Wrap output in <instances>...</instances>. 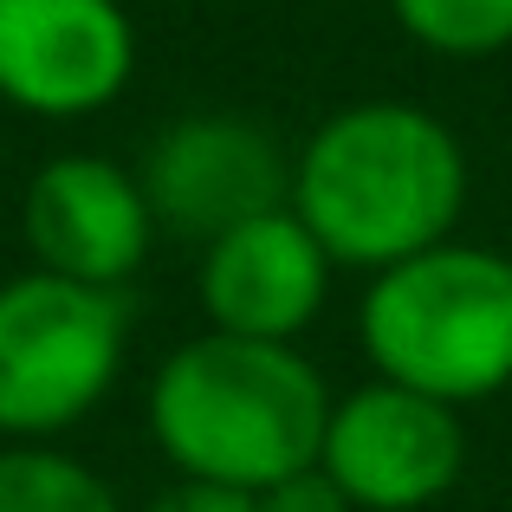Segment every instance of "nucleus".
I'll return each instance as SVG.
<instances>
[{
  "instance_id": "1",
  "label": "nucleus",
  "mask_w": 512,
  "mask_h": 512,
  "mask_svg": "<svg viewBox=\"0 0 512 512\" xmlns=\"http://www.w3.org/2000/svg\"><path fill=\"white\" fill-rule=\"evenodd\" d=\"M467 208V150L454 124L402 98L331 111L292 156V214L318 234L331 266L389 273L454 240Z\"/></svg>"
},
{
  "instance_id": "2",
  "label": "nucleus",
  "mask_w": 512,
  "mask_h": 512,
  "mask_svg": "<svg viewBox=\"0 0 512 512\" xmlns=\"http://www.w3.org/2000/svg\"><path fill=\"white\" fill-rule=\"evenodd\" d=\"M331 389L299 344L227 331L175 344L150 376V435L182 480L253 493L318 467Z\"/></svg>"
},
{
  "instance_id": "3",
  "label": "nucleus",
  "mask_w": 512,
  "mask_h": 512,
  "mask_svg": "<svg viewBox=\"0 0 512 512\" xmlns=\"http://www.w3.org/2000/svg\"><path fill=\"white\" fill-rule=\"evenodd\" d=\"M357 338L370 370L415 396L448 409L500 396L512 383V253L441 240L389 273H370Z\"/></svg>"
},
{
  "instance_id": "4",
  "label": "nucleus",
  "mask_w": 512,
  "mask_h": 512,
  "mask_svg": "<svg viewBox=\"0 0 512 512\" xmlns=\"http://www.w3.org/2000/svg\"><path fill=\"white\" fill-rule=\"evenodd\" d=\"M124 292L78 286L59 273L0 279V435L52 441L78 428L124 370Z\"/></svg>"
},
{
  "instance_id": "5",
  "label": "nucleus",
  "mask_w": 512,
  "mask_h": 512,
  "mask_svg": "<svg viewBox=\"0 0 512 512\" xmlns=\"http://www.w3.org/2000/svg\"><path fill=\"white\" fill-rule=\"evenodd\" d=\"M318 467L357 512H422L454 493L467 467L461 409L370 376L350 396H331Z\"/></svg>"
},
{
  "instance_id": "6",
  "label": "nucleus",
  "mask_w": 512,
  "mask_h": 512,
  "mask_svg": "<svg viewBox=\"0 0 512 512\" xmlns=\"http://www.w3.org/2000/svg\"><path fill=\"white\" fill-rule=\"evenodd\" d=\"M137 182L156 227H169L175 240H201V247H214L221 234L260 221L273 208H292L286 143L234 111H195L156 130Z\"/></svg>"
},
{
  "instance_id": "7",
  "label": "nucleus",
  "mask_w": 512,
  "mask_h": 512,
  "mask_svg": "<svg viewBox=\"0 0 512 512\" xmlns=\"http://www.w3.org/2000/svg\"><path fill=\"white\" fill-rule=\"evenodd\" d=\"M137 72L117 0H0V98L33 117H91Z\"/></svg>"
},
{
  "instance_id": "8",
  "label": "nucleus",
  "mask_w": 512,
  "mask_h": 512,
  "mask_svg": "<svg viewBox=\"0 0 512 512\" xmlns=\"http://www.w3.org/2000/svg\"><path fill=\"white\" fill-rule=\"evenodd\" d=\"M20 234L39 273L124 292V279L143 266L156 240V214L130 169L104 163V156H52L26 182Z\"/></svg>"
},
{
  "instance_id": "9",
  "label": "nucleus",
  "mask_w": 512,
  "mask_h": 512,
  "mask_svg": "<svg viewBox=\"0 0 512 512\" xmlns=\"http://www.w3.org/2000/svg\"><path fill=\"white\" fill-rule=\"evenodd\" d=\"M331 253L318 247V234L292 208H273L260 221L221 234L214 247H201V312L208 331L253 344H299L318 325L331 299Z\"/></svg>"
},
{
  "instance_id": "10",
  "label": "nucleus",
  "mask_w": 512,
  "mask_h": 512,
  "mask_svg": "<svg viewBox=\"0 0 512 512\" xmlns=\"http://www.w3.org/2000/svg\"><path fill=\"white\" fill-rule=\"evenodd\" d=\"M0 512H124V506L85 461L46 448V441H13V448H0Z\"/></svg>"
},
{
  "instance_id": "11",
  "label": "nucleus",
  "mask_w": 512,
  "mask_h": 512,
  "mask_svg": "<svg viewBox=\"0 0 512 512\" xmlns=\"http://www.w3.org/2000/svg\"><path fill=\"white\" fill-rule=\"evenodd\" d=\"M389 13L441 59H493L512 46V0H389Z\"/></svg>"
},
{
  "instance_id": "12",
  "label": "nucleus",
  "mask_w": 512,
  "mask_h": 512,
  "mask_svg": "<svg viewBox=\"0 0 512 512\" xmlns=\"http://www.w3.org/2000/svg\"><path fill=\"white\" fill-rule=\"evenodd\" d=\"M253 506H260V512H357L338 487H331L325 467H305V474H292V480H279V487H266Z\"/></svg>"
},
{
  "instance_id": "13",
  "label": "nucleus",
  "mask_w": 512,
  "mask_h": 512,
  "mask_svg": "<svg viewBox=\"0 0 512 512\" xmlns=\"http://www.w3.org/2000/svg\"><path fill=\"white\" fill-rule=\"evenodd\" d=\"M143 512H260L253 493H227V487H201V480H175L169 493H156Z\"/></svg>"
}]
</instances>
